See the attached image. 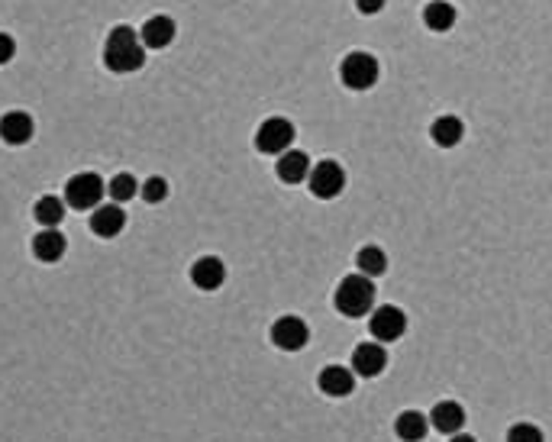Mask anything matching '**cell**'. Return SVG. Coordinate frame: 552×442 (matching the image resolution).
I'll return each mask as SVG.
<instances>
[{
  "instance_id": "obj_8",
  "label": "cell",
  "mask_w": 552,
  "mask_h": 442,
  "mask_svg": "<svg viewBox=\"0 0 552 442\" xmlns=\"http://www.w3.org/2000/svg\"><path fill=\"white\" fill-rule=\"evenodd\" d=\"M272 343L281 349V352H301L304 345L311 343V327L304 323L301 317H295V313H288V317H278L275 323H272Z\"/></svg>"
},
{
  "instance_id": "obj_26",
  "label": "cell",
  "mask_w": 552,
  "mask_h": 442,
  "mask_svg": "<svg viewBox=\"0 0 552 442\" xmlns=\"http://www.w3.org/2000/svg\"><path fill=\"white\" fill-rule=\"evenodd\" d=\"M13 55H17V43H13V36L0 33V65H7Z\"/></svg>"
},
{
  "instance_id": "obj_23",
  "label": "cell",
  "mask_w": 552,
  "mask_h": 442,
  "mask_svg": "<svg viewBox=\"0 0 552 442\" xmlns=\"http://www.w3.org/2000/svg\"><path fill=\"white\" fill-rule=\"evenodd\" d=\"M110 197H114L116 204H126V201H133L136 191H139V185H136V178L133 175H126V171H120V175L110 181Z\"/></svg>"
},
{
  "instance_id": "obj_14",
  "label": "cell",
  "mask_w": 552,
  "mask_h": 442,
  "mask_svg": "<svg viewBox=\"0 0 552 442\" xmlns=\"http://www.w3.org/2000/svg\"><path fill=\"white\" fill-rule=\"evenodd\" d=\"M223 278H226V268H223V262L217 256L197 258L194 265H191V281H194V288H201V291H217L223 284Z\"/></svg>"
},
{
  "instance_id": "obj_17",
  "label": "cell",
  "mask_w": 552,
  "mask_h": 442,
  "mask_svg": "<svg viewBox=\"0 0 552 442\" xmlns=\"http://www.w3.org/2000/svg\"><path fill=\"white\" fill-rule=\"evenodd\" d=\"M430 430V416H423L420 410H404L398 420H394V433L401 442H420Z\"/></svg>"
},
{
  "instance_id": "obj_21",
  "label": "cell",
  "mask_w": 552,
  "mask_h": 442,
  "mask_svg": "<svg viewBox=\"0 0 552 442\" xmlns=\"http://www.w3.org/2000/svg\"><path fill=\"white\" fill-rule=\"evenodd\" d=\"M36 220L43 223V230H55L59 223L65 220V201L62 197H52V194H45L36 201Z\"/></svg>"
},
{
  "instance_id": "obj_12",
  "label": "cell",
  "mask_w": 552,
  "mask_h": 442,
  "mask_svg": "<svg viewBox=\"0 0 552 442\" xmlns=\"http://www.w3.org/2000/svg\"><path fill=\"white\" fill-rule=\"evenodd\" d=\"M311 155L307 152H297V149H288L285 155H278V178L285 181V185H301V181H307V175H311Z\"/></svg>"
},
{
  "instance_id": "obj_4",
  "label": "cell",
  "mask_w": 552,
  "mask_h": 442,
  "mask_svg": "<svg viewBox=\"0 0 552 442\" xmlns=\"http://www.w3.org/2000/svg\"><path fill=\"white\" fill-rule=\"evenodd\" d=\"M291 142H295V123L285 116H268L256 133V149L265 152V155H285L291 149Z\"/></svg>"
},
{
  "instance_id": "obj_13",
  "label": "cell",
  "mask_w": 552,
  "mask_h": 442,
  "mask_svg": "<svg viewBox=\"0 0 552 442\" xmlns=\"http://www.w3.org/2000/svg\"><path fill=\"white\" fill-rule=\"evenodd\" d=\"M430 423H433V430H437V433H446V436L462 433L465 407H462V404H455V400H443V404H437V407H433V414H430Z\"/></svg>"
},
{
  "instance_id": "obj_16",
  "label": "cell",
  "mask_w": 552,
  "mask_h": 442,
  "mask_svg": "<svg viewBox=\"0 0 552 442\" xmlns=\"http://www.w3.org/2000/svg\"><path fill=\"white\" fill-rule=\"evenodd\" d=\"M126 226V213L120 210L116 204H107V207H98L94 210V217H91V230L98 233L100 239H114L116 233Z\"/></svg>"
},
{
  "instance_id": "obj_3",
  "label": "cell",
  "mask_w": 552,
  "mask_h": 442,
  "mask_svg": "<svg viewBox=\"0 0 552 442\" xmlns=\"http://www.w3.org/2000/svg\"><path fill=\"white\" fill-rule=\"evenodd\" d=\"M378 62H375V55L368 52H349L339 65V78L346 84L349 91H368L375 88V81H378Z\"/></svg>"
},
{
  "instance_id": "obj_10",
  "label": "cell",
  "mask_w": 552,
  "mask_h": 442,
  "mask_svg": "<svg viewBox=\"0 0 552 442\" xmlns=\"http://www.w3.org/2000/svg\"><path fill=\"white\" fill-rule=\"evenodd\" d=\"M33 133H36V123L23 110H10V114L0 116V139L7 146H27L33 139Z\"/></svg>"
},
{
  "instance_id": "obj_22",
  "label": "cell",
  "mask_w": 552,
  "mask_h": 442,
  "mask_svg": "<svg viewBox=\"0 0 552 442\" xmlns=\"http://www.w3.org/2000/svg\"><path fill=\"white\" fill-rule=\"evenodd\" d=\"M356 265H359V274H366V278H378V274L388 272V256H384L378 246H366V249H359Z\"/></svg>"
},
{
  "instance_id": "obj_6",
  "label": "cell",
  "mask_w": 552,
  "mask_h": 442,
  "mask_svg": "<svg viewBox=\"0 0 552 442\" xmlns=\"http://www.w3.org/2000/svg\"><path fill=\"white\" fill-rule=\"evenodd\" d=\"M100 197H104V181H100V175H94V171H81V175L68 178V185H65V201H68L75 210H91V207H98Z\"/></svg>"
},
{
  "instance_id": "obj_24",
  "label": "cell",
  "mask_w": 552,
  "mask_h": 442,
  "mask_svg": "<svg viewBox=\"0 0 552 442\" xmlns=\"http://www.w3.org/2000/svg\"><path fill=\"white\" fill-rule=\"evenodd\" d=\"M508 442H546V436L533 423H517L508 430Z\"/></svg>"
},
{
  "instance_id": "obj_20",
  "label": "cell",
  "mask_w": 552,
  "mask_h": 442,
  "mask_svg": "<svg viewBox=\"0 0 552 442\" xmlns=\"http://www.w3.org/2000/svg\"><path fill=\"white\" fill-rule=\"evenodd\" d=\"M423 23H427V29H433V33H446V29H453V23H455V7L453 4H446V0H433V4H427V10H423Z\"/></svg>"
},
{
  "instance_id": "obj_15",
  "label": "cell",
  "mask_w": 552,
  "mask_h": 442,
  "mask_svg": "<svg viewBox=\"0 0 552 442\" xmlns=\"http://www.w3.org/2000/svg\"><path fill=\"white\" fill-rule=\"evenodd\" d=\"M139 39H143L146 49H165V45H171V39H175V20L149 17L143 23V33H139Z\"/></svg>"
},
{
  "instance_id": "obj_2",
  "label": "cell",
  "mask_w": 552,
  "mask_h": 442,
  "mask_svg": "<svg viewBox=\"0 0 552 442\" xmlns=\"http://www.w3.org/2000/svg\"><path fill=\"white\" fill-rule=\"evenodd\" d=\"M333 304H336L339 313L349 320H359V317H366V313H372L375 310L372 278H366V274H346V278L339 281L336 294H333Z\"/></svg>"
},
{
  "instance_id": "obj_25",
  "label": "cell",
  "mask_w": 552,
  "mask_h": 442,
  "mask_svg": "<svg viewBox=\"0 0 552 442\" xmlns=\"http://www.w3.org/2000/svg\"><path fill=\"white\" fill-rule=\"evenodd\" d=\"M143 197H146V204H162L165 197H169V181L165 178H149L143 185Z\"/></svg>"
},
{
  "instance_id": "obj_27",
  "label": "cell",
  "mask_w": 552,
  "mask_h": 442,
  "mask_svg": "<svg viewBox=\"0 0 552 442\" xmlns=\"http://www.w3.org/2000/svg\"><path fill=\"white\" fill-rule=\"evenodd\" d=\"M359 13H366V17H375V13H382L384 10V0H356Z\"/></svg>"
},
{
  "instance_id": "obj_9",
  "label": "cell",
  "mask_w": 552,
  "mask_h": 442,
  "mask_svg": "<svg viewBox=\"0 0 552 442\" xmlns=\"http://www.w3.org/2000/svg\"><path fill=\"white\" fill-rule=\"evenodd\" d=\"M388 368V352L382 343H362L352 352V375L359 378H378Z\"/></svg>"
},
{
  "instance_id": "obj_11",
  "label": "cell",
  "mask_w": 552,
  "mask_h": 442,
  "mask_svg": "<svg viewBox=\"0 0 552 442\" xmlns=\"http://www.w3.org/2000/svg\"><path fill=\"white\" fill-rule=\"evenodd\" d=\"M317 388L327 398H349L356 391V375H352V368H343V365H327L320 378H317Z\"/></svg>"
},
{
  "instance_id": "obj_7",
  "label": "cell",
  "mask_w": 552,
  "mask_h": 442,
  "mask_svg": "<svg viewBox=\"0 0 552 442\" xmlns=\"http://www.w3.org/2000/svg\"><path fill=\"white\" fill-rule=\"evenodd\" d=\"M404 329H407V317H404L401 307H394V304H382V307L372 310V320H368V333L372 339L378 343H394V339L404 336Z\"/></svg>"
},
{
  "instance_id": "obj_28",
  "label": "cell",
  "mask_w": 552,
  "mask_h": 442,
  "mask_svg": "<svg viewBox=\"0 0 552 442\" xmlns=\"http://www.w3.org/2000/svg\"><path fill=\"white\" fill-rule=\"evenodd\" d=\"M449 442H475V436H469V433H455V436H449Z\"/></svg>"
},
{
  "instance_id": "obj_19",
  "label": "cell",
  "mask_w": 552,
  "mask_h": 442,
  "mask_svg": "<svg viewBox=\"0 0 552 442\" xmlns=\"http://www.w3.org/2000/svg\"><path fill=\"white\" fill-rule=\"evenodd\" d=\"M33 256L39 258V262H59V258L65 256V236L59 230H43L36 239H33Z\"/></svg>"
},
{
  "instance_id": "obj_1",
  "label": "cell",
  "mask_w": 552,
  "mask_h": 442,
  "mask_svg": "<svg viewBox=\"0 0 552 442\" xmlns=\"http://www.w3.org/2000/svg\"><path fill=\"white\" fill-rule=\"evenodd\" d=\"M146 62V45L143 39L136 36V29L130 27H114L104 43V65H107L114 75H130V71H139Z\"/></svg>"
},
{
  "instance_id": "obj_18",
  "label": "cell",
  "mask_w": 552,
  "mask_h": 442,
  "mask_svg": "<svg viewBox=\"0 0 552 442\" xmlns=\"http://www.w3.org/2000/svg\"><path fill=\"white\" fill-rule=\"evenodd\" d=\"M430 136H433V142H437L439 149H453V146L462 142L465 126L459 116H439L437 123L430 126Z\"/></svg>"
},
{
  "instance_id": "obj_5",
  "label": "cell",
  "mask_w": 552,
  "mask_h": 442,
  "mask_svg": "<svg viewBox=\"0 0 552 442\" xmlns=\"http://www.w3.org/2000/svg\"><path fill=\"white\" fill-rule=\"evenodd\" d=\"M307 187H311L313 197H320V201H333V197L343 194V187H346V171L343 165L333 159L327 162H317L307 175Z\"/></svg>"
}]
</instances>
